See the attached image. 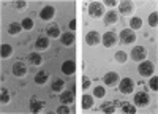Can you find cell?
<instances>
[{
	"instance_id": "1",
	"label": "cell",
	"mask_w": 158,
	"mask_h": 114,
	"mask_svg": "<svg viewBox=\"0 0 158 114\" xmlns=\"http://www.w3.org/2000/svg\"><path fill=\"white\" fill-rule=\"evenodd\" d=\"M118 91H120L122 94H131L135 91V81L131 78H123L118 81Z\"/></svg>"
},
{
	"instance_id": "2",
	"label": "cell",
	"mask_w": 158,
	"mask_h": 114,
	"mask_svg": "<svg viewBox=\"0 0 158 114\" xmlns=\"http://www.w3.org/2000/svg\"><path fill=\"white\" fill-rule=\"evenodd\" d=\"M139 74L142 76V78H146V76H152L153 71H155V67H153V63L149 62V60H142L139 63V68H138Z\"/></svg>"
},
{
	"instance_id": "3",
	"label": "cell",
	"mask_w": 158,
	"mask_h": 114,
	"mask_svg": "<svg viewBox=\"0 0 158 114\" xmlns=\"http://www.w3.org/2000/svg\"><path fill=\"white\" fill-rule=\"evenodd\" d=\"M89 15H90L92 18H103V15H104V6H103V3H100V2H92V3L89 5Z\"/></svg>"
},
{
	"instance_id": "4",
	"label": "cell",
	"mask_w": 158,
	"mask_h": 114,
	"mask_svg": "<svg viewBox=\"0 0 158 114\" xmlns=\"http://www.w3.org/2000/svg\"><path fill=\"white\" fill-rule=\"evenodd\" d=\"M146 57H147V49L144 46H135L131 49V59L135 62H142L146 60Z\"/></svg>"
},
{
	"instance_id": "5",
	"label": "cell",
	"mask_w": 158,
	"mask_h": 114,
	"mask_svg": "<svg viewBox=\"0 0 158 114\" xmlns=\"http://www.w3.org/2000/svg\"><path fill=\"white\" fill-rule=\"evenodd\" d=\"M118 40H120L123 44H133L136 41V33L133 30L130 29H125L120 32V35H118Z\"/></svg>"
},
{
	"instance_id": "6",
	"label": "cell",
	"mask_w": 158,
	"mask_h": 114,
	"mask_svg": "<svg viewBox=\"0 0 158 114\" xmlns=\"http://www.w3.org/2000/svg\"><path fill=\"white\" fill-rule=\"evenodd\" d=\"M149 103H150V97H149L147 92L141 91L135 95V105L136 106H147Z\"/></svg>"
},
{
	"instance_id": "7",
	"label": "cell",
	"mask_w": 158,
	"mask_h": 114,
	"mask_svg": "<svg viewBox=\"0 0 158 114\" xmlns=\"http://www.w3.org/2000/svg\"><path fill=\"white\" fill-rule=\"evenodd\" d=\"M27 73H29V68L24 62H16L15 65H13V74H15L16 78H22V76H25Z\"/></svg>"
},
{
	"instance_id": "8",
	"label": "cell",
	"mask_w": 158,
	"mask_h": 114,
	"mask_svg": "<svg viewBox=\"0 0 158 114\" xmlns=\"http://www.w3.org/2000/svg\"><path fill=\"white\" fill-rule=\"evenodd\" d=\"M100 41H101V36H100V33L97 30H90L85 35V43L89 46H97V44H100Z\"/></svg>"
},
{
	"instance_id": "9",
	"label": "cell",
	"mask_w": 158,
	"mask_h": 114,
	"mask_svg": "<svg viewBox=\"0 0 158 114\" xmlns=\"http://www.w3.org/2000/svg\"><path fill=\"white\" fill-rule=\"evenodd\" d=\"M101 41H103V44L106 46V48H112L117 43V35L114 32H106V33H104V36L101 38Z\"/></svg>"
},
{
	"instance_id": "10",
	"label": "cell",
	"mask_w": 158,
	"mask_h": 114,
	"mask_svg": "<svg viewBox=\"0 0 158 114\" xmlns=\"http://www.w3.org/2000/svg\"><path fill=\"white\" fill-rule=\"evenodd\" d=\"M43 108H44V101H41V100H36L35 97H32L30 98V105H29V109H30V112H41L43 111Z\"/></svg>"
},
{
	"instance_id": "11",
	"label": "cell",
	"mask_w": 158,
	"mask_h": 114,
	"mask_svg": "<svg viewBox=\"0 0 158 114\" xmlns=\"http://www.w3.org/2000/svg\"><path fill=\"white\" fill-rule=\"evenodd\" d=\"M54 15H56V8L51 6V5H46L41 10V13H40V18H41V21H49V19L54 18Z\"/></svg>"
},
{
	"instance_id": "12",
	"label": "cell",
	"mask_w": 158,
	"mask_h": 114,
	"mask_svg": "<svg viewBox=\"0 0 158 114\" xmlns=\"http://www.w3.org/2000/svg\"><path fill=\"white\" fill-rule=\"evenodd\" d=\"M135 10V3L130 2V0H123V2H120V5H118V11L122 13V15H131Z\"/></svg>"
},
{
	"instance_id": "13",
	"label": "cell",
	"mask_w": 158,
	"mask_h": 114,
	"mask_svg": "<svg viewBox=\"0 0 158 114\" xmlns=\"http://www.w3.org/2000/svg\"><path fill=\"white\" fill-rule=\"evenodd\" d=\"M104 84L106 86H111V87H114L118 81H120V78H118V74L117 73H114V71H109V73H106L104 74Z\"/></svg>"
},
{
	"instance_id": "14",
	"label": "cell",
	"mask_w": 158,
	"mask_h": 114,
	"mask_svg": "<svg viewBox=\"0 0 158 114\" xmlns=\"http://www.w3.org/2000/svg\"><path fill=\"white\" fill-rule=\"evenodd\" d=\"M59 98L62 101V105H71L74 101V92L73 91H65V92H62V95Z\"/></svg>"
},
{
	"instance_id": "15",
	"label": "cell",
	"mask_w": 158,
	"mask_h": 114,
	"mask_svg": "<svg viewBox=\"0 0 158 114\" xmlns=\"http://www.w3.org/2000/svg\"><path fill=\"white\" fill-rule=\"evenodd\" d=\"M49 48V38L48 36H38L36 43H35V49L36 51H44Z\"/></svg>"
},
{
	"instance_id": "16",
	"label": "cell",
	"mask_w": 158,
	"mask_h": 114,
	"mask_svg": "<svg viewBox=\"0 0 158 114\" xmlns=\"http://www.w3.org/2000/svg\"><path fill=\"white\" fill-rule=\"evenodd\" d=\"M74 71H76V63H74V60H67V62L62 63V73H65V74H73Z\"/></svg>"
},
{
	"instance_id": "17",
	"label": "cell",
	"mask_w": 158,
	"mask_h": 114,
	"mask_svg": "<svg viewBox=\"0 0 158 114\" xmlns=\"http://www.w3.org/2000/svg\"><path fill=\"white\" fill-rule=\"evenodd\" d=\"M117 105H118V101H106V103H103L100 108H101V111H103V112H106V114H112V112H115Z\"/></svg>"
},
{
	"instance_id": "18",
	"label": "cell",
	"mask_w": 158,
	"mask_h": 114,
	"mask_svg": "<svg viewBox=\"0 0 158 114\" xmlns=\"http://www.w3.org/2000/svg\"><path fill=\"white\" fill-rule=\"evenodd\" d=\"M60 40H62V44L65 46H71L74 43V33L73 32H65L60 35Z\"/></svg>"
},
{
	"instance_id": "19",
	"label": "cell",
	"mask_w": 158,
	"mask_h": 114,
	"mask_svg": "<svg viewBox=\"0 0 158 114\" xmlns=\"http://www.w3.org/2000/svg\"><path fill=\"white\" fill-rule=\"evenodd\" d=\"M117 21H118V15H117V11H108L106 15H104V24H106V25L115 24Z\"/></svg>"
},
{
	"instance_id": "20",
	"label": "cell",
	"mask_w": 158,
	"mask_h": 114,
	"mask_svg": "<svg viewBox=\"0 0 158 114\" xmlns=\"http://www.w3.org/2000/svg\"><path fill=\"white\" fill-rule=\"evenodd\" d=\"M48 73L46 71H38L36 74H35V84H38V86H43L44 82H48Z\"/></svg>"
},
{
	"instance_id": "21",
	"label": "cell",
	"mask_w": 158,
	"mask_h": 114,
	"mask_svg": "<svg viewBox=\"0 0 158 114\" xmlns=\"http://www.w3.org/2000/svg\"><path fill=\"white\" fill-rule=\"evenodd\" d=\"M118 106H122V112L123 114H135L136 112V108L133 105H130L128 101H120Z\"/></svg>"
},
{
	"instance_id": "22",
	"label": "cell",
	"mask_w": 158,
	"mask_h": 114,
	"mask_svg": "<svg viewBox=\"0 0 158 114\" xmlns=\"http://www.w3.org/2000/svg\"><path fill=\"white\" fill-rule=\"evenodd\" d=\"M29 62L32 63V65L38 67V65H41V63H43V57L40 56L38 53H30L29 54Z\"/></svg>"
},
{
	"instance_id": "23",
	"label": "cell",
	"mask_w": 158,
	"mask_h": 114,
	"mask_svg": "<svg viewBox=\"0 0 158 114\" xmlns=\"http://www.w3.org/2000/svg\"><path fill=\"white\" fill-rule=\"evenodd\" d=\"M46 32H48V36H49V38H57V36H60V29H59L57 24L49 25Z\"/></svg>"
},
{
	"instance_id": "24",
	"label": "cell",
	"mask_w": 158,
	"mask_h": 114,
	"mask_svg": "<svg viewBox=\"0 0 158 114\" xmlns=\"http://www.w3.org/2000/svg\"><path fill=\"white\" fill-rule=\"evenodd\" d=\"M21 30H22V24H19V22H11L8 25V33L10 35H18V33H21Z\"/></svg>"
},
{
	"instance_id": "25",
	"label": "cell",
	"mask_w": 158,
	"mask_h": 114,
	"mask_svg": "<svg viewBox=\"0 0 158 114\" xmlns=\"http://www.w3.org/2000/svg\"><path fill=\"white\" fill-rule=\"evenodd\" d=\"M92 106H94V97L89 95V94L82 95V108L84 109H90Z\"/></svg>"
},
{
	"instance_id": "26",
	"label": "cell",
	"mask_w": 158,
	"mask_h": 114,
	"mask_svg": "<svg viewBox=\"0 0 158 114\" xmlns=\"http://www.w3.org/2000/svg\"><path fill=\"white\" fill-rule=\"evenodd\" d=\"M13 54V48L11 44H2V49H0V56H2V59H8L10 56Z\"/></svg>"
},
{
	"instance_id": "27",
	"label": "cell",
	"mask_w": 158,
	"mask_h": 114,
	"mask_svg": "<svg viewBox=\"0 0 158 114\" xmlns=\"http://www.w3.org/2000/svg\"><path fill=\"white\" fill-rule=\"evenodd\" d=\"M130 27H131V30H138V29H141V27H142V19L138 18V16L131 18V19H130Z\"/></svg>"
},
{
	"instance_id": "28",
	"label": "cell",
	"mask_w": 158,
	"mask_h": 114,
	"mask_svg": "<svg viewBox=\"0 0 158 114\" xmlns=\"http://www.w3.org/2000/svg\"><path fill=\"white\" fill-rule=\"evenodd\" d=\"M8 101H10V92L6 91L5 87H2V91H0V103L6 105Z\"/></svg>"
},
{
	"instance_id": "29",
	"label": "cell",
	"mask_w": 158,
	"mask_h": 114,
	"mask_svg": "<svg viewBox=\"0 0 158 114\" xmlns=\"http://www.w3.org/2000/svg\"><path fill=\"white\" fill-rule=\"evenodd\" d=\"M52 91H54V92H62V89L65 87V81L63 79H56L54 82H52Z\"/></svg>"
},
{
	"instance_id": "30",
	"label": "cell",
	"mask_w": 158,
	"mask_h": 114,
	"mask_svg": "<svg viewBox=\"0 0 158 114\" xmlns=\"http://www.w3.org/2000/svg\"><path fill=\"white\" fill-rule=\"evenodd\" d=\"M114 57H115V60H117L118 63H125V62H127V59H128L127 53H123V51H117Z\"/></svg>"
},
{
	"instance_id": "31",
	"label": "cell",
	"mask_w": 158,
	"mask_h": 114,
	"mask_svg": "<svg viewBox=\"0 0 158 114\" xmlns=\"http://www.w3.org/2000/svg\"><path fill=\"white\" fill-rule=\"evenodd\" d=\"M104 95H106V91H104V87H103V86H97V87L94 89V97H97V98H103Z\"/></svg>"
},
{
	"instance_id": "32",
	"label": "cell",
	"mask_w": 158,
	"mask_h": 114,
	"mask_svg": "<svg viewBox=\"0 0 158 114\" xmlns=\"http://www.w3.org/2000/svg\"><path fill=\"white\" fill-rule=\"evenodd\" d=\"M21 24H22V29H25V30H32L33 29V21L30 18H25Z\"/></svg>"
},
{
	"instance_id": "33",
	"label": "cell",
	"mask_w": 158,
	"mask_h": 114,
	"mask_svg": "<svg viewBox=\"0 0 158 114\" xmlns=\"http://www.w3.org/2000/svg\"><path fill=\"white\" fill-rule=\"evenodd\" d=\"M156 24H158V15L155 11V13H152V15L149 16V25L150 27H156Z\"/></svg>"
},
{
	"instance_id": "34",
	"label": "cell",
	"mask_w": 158,
	"mask_h": 114,
	"mask_svg": "<svg viewBox=\"0 0 158 114\" xmlns=\"http://www.w3.org/2000/svg\"><path fill=\"white\" fill-rule=\"evenodd\" d=\"M149 87L152 89V91H155V92L158 91V78H156V74L155 76L152 74V79L149 81Z\"/></svg>"
},
{
	"instance_id": "35",
	"label": "cell",
	"mask_w": 158,
	"mask_h": 114,
	"mask_svg": "<svg viewBox=\"0 0 158 114\" xmlns=\"http://www.w3.org/2000/svg\"><path fill=\"white\" fill-rule=\"evenodd\" d=\"M57 114H70L71 112V109L70 108H67V106H65V105H62L60 108H57V111H56Z\"/></svg>"
},
{
	"instance_id": "36",
	"label": "cell",
	"mask_w": 158,
	"mask_h": 114,
	"mask_svg": "<svg viewBox=\"0 0 158 114\" xmlns=\"http://www.w3.org/2000/svg\"><path fill=\"white\" fill-rule=\"evenodd\" d=\"M89 87H90V79L87 78V76H84V78H82V89H84V91H87Z\"/></svg>"
},
{
	"instance_id": "37",
	"label": "cell",
	"mask_w": 158,
	"mask_h": 114,
	"mask_svg": "<svg viewBox=\"0 0 158 114\" xmlns=\"http://www.w3.org/2000/svg\"><path fill=\"white\" fill-rule=\"evenodd\" d=\"M25 5H27V3H25L24 0H19V2H15V8H16V10H22Z\"/></svg>"
},
{
	"instance_id": "38",
	"label": "cell",
	"mask_w": 158,
	"mask_h": 114,
	"mask_svg": "<svg viewBox=\"0 0 158 114\" xmlns=\"http://www.w3.org/2000/svg\"><path fill=\"white\" fill-rule=\"evenodd\" d=\"M104 5H106V6H115L117 2H115V0H106V2H104Z\"/></svg>"
},
{
	"instance_id": "39",
	"label": "cell",
	"mask_w": 158,
	"mask_h": 114,
	"mask_svg": "<svg viewBox=\"0 0 158 114\" xmlns=\"http://www.w3.org/2000/svg\"><path fill=\"white\" fill-rule=\"evenodd\" d=\"M70 30H76V21L74 19L70 22Z\"/></svg>"
}]
</instances>
